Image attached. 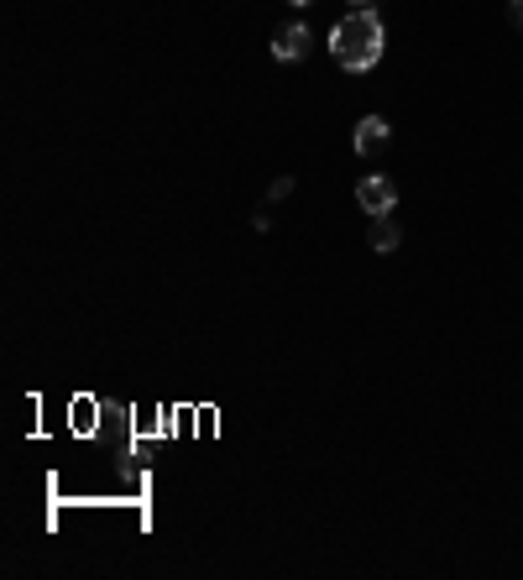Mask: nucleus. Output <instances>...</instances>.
Here are the masks:
<instances>
[{"label":"nucleus","instance_id":"nucleus-1","mask_svg":"<svg viewBox=\"0 0 523 580\" xmlns=\"http://www.w3.org/2000/svg\"><path fill=\"white\" fill-rule=\"evenodd\" d=\"M382 48H388V32H382L377 11H351V16H340L335 32H330V53L346 74H372L382 63Z\"/></svg>","mask_w":523,"mask_h":580},{"label":"nucleus","instance_id":"nucleus-2","mask_svg":"<svg viewBox=\"0 0 523 580\" xmlns=\"http://www.w3.org/2000/svg\"><path fill=\"white\" fill-rule=\"evenodd\" d=\"M356 204L367 210V220H372V215H393V204H398V183H393L388 173L361 178V183H356Z\"/></svg>","mask_w":523,"mask_h":580},{"label":"nucleus","instance_id":"nucleus-3","mask_svg":"<svg viewBox=\"0 0 523 580\" xmlns=\"http://www.w3.org/2000/svg\"><path fill=\"white\" fill-rule=\"evenodd\" d=\"M314 53V32L304 27V21H288V27L272 32V58L278 63H304Z\"/></svg>","mask_w":523,"mask_h":580},{"label":"nucleus","instance_id":"nucleus-4","mask_svg":"<svg viewBox=\"0 0 523 580\" xmlns=\"http://www.w3.org/2000/svg\"><path fill=\"white\" fill-rule=\"evenodd\" d=\"M388 136H393V126L382 121V115H361V126H356V157L388 152Z\"/></svg>","mask_w":523,"mask_h":580},{"label":"nucleus","instance_id":"nucleus-5","mask_svg":"<svg viewBox=\"0 0 523 580\" xmlns=\"http://www.w3.org/2000/svg\"><path fill=\"white\" fill-rule=\"evenodd\" d=\"M398 241H403L398 220H393V215H372V251H377V257H393Z\"/></svg>","mask_w":523,"mask_h":580},{"label":"nucleus","instance_id":"nucleus-6","mask_svg":"<svg viewBox=\"0 0 523 580\" xmlns=\"http://www.w3.org/2000/svg\"><path fill=\"white\" fill-rule=\"evenodd\" d=\"M288 194H293V178H278V183L267 189V199H288Z\"/></svg>","mask_w":523,"mask_h":580},{"label":"nucleus","instance_id":"nucleus-7","mask_svg":"<svg viewBox=\"0 0 523 580\" xmlns=\"http://www.w3.org/2000/svg\"><path fill=\"white\" fill-rule=\"evenodd\" d=\"M508 16H513V27H523V0H508Z\"/></svg>","mask_w":523,"mask_h":580},{"label":"nucleus","instance_id":"nucleus-8","mask_svg":"<svg viewBox=\"0 0 523 580\" xmlns=\"http://www.w3.org/2000/svg\"><path fill=\"white\" fill-rule=\"evenodd\" d=\"M351 6H356V11H372V6H377V0H351Z\"/></svg>","mask_w":523,"mask_h":580},{"label":"nucleus","instance_id":"nucleus-9","mask_svg":"<svg viewBox=\"0 0 523 580\" xmlns=\"http://www.w3.org/2000/svg\"><path fill=\"white\" fill-rule=\"evenodd\" d=\"M288 6H314V0H288Z\"/></svg>","mask_w":523,"mask_h":580}]
</instances>
